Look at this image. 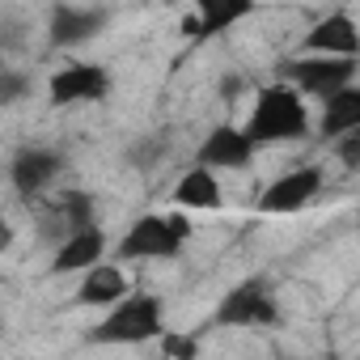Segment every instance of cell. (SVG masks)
<instances>
[{"label":"cell","instance_id":"obj_1","mask_svg":"<svg viewBox=\"0 0 360 360\" xmlns=\"http://www.w3.org/2000/svg\"><path fill=\"white\" fill-rule=\"evenodd\" d=\"M250 131V140L263 148V144H292V140H305L309 127H314V115H309V102L288 85V81H276V85H263L255 94V106H250V119L242 123Z\"/></svg>","mask_w":360,"mask_h":360},{"label":"cell","instance_id":"obj_2","mask_svg":"<svg viewBox=\"0 0 360 360\" xmlns=\"http://www.w3.org/2000/svg\"><path fill=\"white\" fill-rule=\"evenodd\" d=\"M165 335V309L157 292H131L123 297L115 309H106L94 326H89V343L102 347H140V343H161Z\"/></svg>","mask_w":360,"mask_h":360},{"label":"cell","instance_id":"obj_3","mask_svg":"<svg viewBox=\"0 0 360 360\" xmlns=\"http://www.w3.org/2000/svg\"><path fill=\"white\" fill-rule=\"evenodd\" d=\"M187 242H191V217H187V212H178V208H174V212H144V217H136V221L123 229L115 255H119L123 263L178 259Z\"/></svg>","mask_w":360,"mask_h":360},{"label":"cell","instance_id":"obj_4","mask_svg":"<svg viewBox=\"0 0 360 360\" xmlns=\"http://www.w3.org/2000/svg\"><path fill=\"white\" fill-rule=\"evenodd\" d=\"M284 68V81L301 94V98H335L339 89L356 85V68L360 60H335V56H292L280 64Z\"/></svg>","mask_w":360,"mask_h":360},{"label":"cell","instance_id":"obj_5","mask_svg":"<svg viewBox=\"0 0 360 360\" xmlns=\"http://www.w3.org/2000/svg\"><path fill=\"white\" fill-rule=\"evenodd\" d=\"M212 322L217 326H280V301L263 276H250L217 301Z\"/></svg>","mask_w":360,"mask_h":360},{"label":"cell","instance_id":"obj_6","mask_svg":"<svg viewBox=\"0 0 360 360\" xmlns=\"http://www.w3.org/2000/svg\"><path fill=\"white\" fill-rule=\"evenodd\" d=\"M322 187H326V169L322 165H297V169L271 178V183L259 191L255 208L263 217H292V212L309 208L322 195Z\"/></svg>","mask_w":360,"mask_h":360},{"label":"cell","instance_id":"obj_7","mask_svg":"<svg viewBox=\"0 0 360 360\" xmlns=\"http://www.w3.org/2000/svg\"><path fill=\"white\" fill-rule=\"evenodd\" d=\"M115 89L110 68L94 64V60H68L64 68H56L47 77V102L51 106H89V102H106Z\"/></svg>","mask_w":360,"mask_h":360},{"label":"cell","instance_id":"obj_8","mask_svg":"<svg viewBox=\"0 0 360 360\" xmlns=\"http://www.w3.org/2000/svg\"><path fill=\"white\" fill-rule=\"evenodd\" d=\"M60 174H64V157H60L56 148H47V144H26V148H18L13 161H9V183H13V191H18L22 200H30V204H39V200L56 187Z\"/></svg>","mask_w":360,"mask_h":360},{"label":"cell","instance_id":"obj_9","mask_svg":"<svg viewBox=\"0 0 360 360\" xmlns=\"http://www.w3.org/2000/svg\"><path fill=\"white\" fill-rule=\"evenodd\" d=\"M255 153H259V144L250 140L246 127H238V123H217V127L204 136V144H200V153H195V165H204V169H246V165L255 161Z\"/></svg>","mask_w":360,"mask_h":360},{"label":"cell","instance_id":"obj_10","mask_svg":"<svg viewBox=\"0 0 360 360\" xmlns=\"http://www.w3.org/2000/svg\"><path fill=\"white\" fill-rule=\"evenodd\" d=\"M301 56H335V60H360V26L352 13L335 9L322 22L309 26L301 39Z\"/></svg>","mask_w":360,"mask_h":360},{"label":"cell","instance_id":"obj_11","mask_svg":"<svg viewBox=\"0 0 360 360\" xmlns=\"http://www.w3.org/2000/svg\"><path fill=\"white\" fill-rule=\"evenodd\" d=\"M106 246H110V238H106V229L102 225H89V229H81V233H72V238H64L56 250H51V276H68V271H94V267H102V259H106Z\"/></svg>","mask_w":360,"mask_h":360},{"label":"cell","instance_id":"obj_12","mask_svg":"<svg viewBox=\"0 0 360 360\" xmlns=\"http://www.w3.org/2000/svg\"><path fill=\"white\" fill-rule=\"evenodd\" d=\"M89 225H98L94 221V195L89 191H60L51 204H43V229L51 233V242L60 246L64 238H72V233H81V229H89Z\"/></svg>","mask_w":360,"mask_h":360},{"label":"cell","instance_id":"obj_13","mask_svg":"<svg viewBox=\"0 0 360 360\" xmlns=\"http://www.w3.org/2000/svg\"><path fill=\"white\" fill-rule=\"evenodd\" d=\"M169 200H174V208H178V212H217V208L225 204L221 174H217V169H204V165L183 169V178L174 183Z\"/></svg>","mask_w":360,"mask_h":360},{"label":"cell","instance_id":"obj_14","mask_svg":"<svg viewBox=\"0 0 360 360\" xmlns=\"http://www.w3.org/2000/svg\"><path fill=\"white\" fill-rule=\"evenodd\" d=\"M102 26H106V13L102 9H85V5H56L51 18H47L51 47H81L94 34H102Z\"/></svg>","mask_w":360,"mask_h":360},{"label":"cell","instance_id":"obj_15","mask_svg":"<svg viewBox=\"0 0 360 360\" xmlns=\"http://www.w3.org/2000/svg\"><path fill=\"white\" fill-rule=\"evenodd\" d=\"M123 297H131V288H127V276L115 263H102V267L85 271L81 284H77V305H85V309H102V305L115 309Z\"/></svg>","mask_w":360,"mask_h":360},{"label":"cell","instance_id":"obj_16","mask_svg":"<svg viewBox=\"0 0 360 360\" xmlns=\"http://www.w3.org/2000/svg\"><path fill=\"white\" fill-rule=\"evenodd\" d=\"M318 131L330 144L352 136V131H360V85H347V89H339L335 98H326L318 106Z\"/></svg>","mask_w":360,"mask_h":360},{"label":"cell","instance_id":"obj_17","mask_svg":"<svg viewBox=\"0 0 360 360\" xmlns=\"http://www.w3.org/2000/svg\"><path fill=\"white\" fill-rule=\"evenodd\" d=\"M255 5L250 0H204V5L195 9V18L187 22V34L200 43V39H217L225 34L229 26H238L242 18H250Z\"/></svg>","mask_w":360,"mask_h":360},{"label":"cell","instance_id":"obj_18","mask_svg":"<svg viewBox=\"0 0 360 360\" xmlns=\"http://www.w3.org/2000/svg\"><path fill=\"white\" fill-rule=\"evenodd\" d=\"M157 347H161L165 360H195V356H200V339L187 335V330H165Z\"/></svg>","mask_w":360,"mask_h":360},{"label":"cell","instance_id":"obj_19","mask_svg":"<svg viewBox=\"0 0 360 360\" xmlns=\"http://www.w3.org/2000/svg\"><path fill=\"white\" fill-rule=\"evenodd\" d=\"M22 94H26V77H22L18 68H5V72H0V102L13 106Z\"/></svg>","mask_w":360,"mask_h":360},{"label":"cell","instance_id":"obj_20","mask_svg":"<svg viewBox=\"0 0 360 360\" xmlns=\"http://www.w3.org/2000/svg\"><path fill=\"white\" fill-rule=\"evenodd\" d=\"M335 157H339L347 169H360V131H352V136L335 140Z\"/></svg>","mask_w":360,"mask_h":360},{"label":"cell","instance_id":"obj_21","mask_svg":"<svg viewBox=\"0 0 360 360\" xmlns=\"http://www.w3.org/2000/svg\"><path fill=\"white\" fill-rule=\"evenodd\" d=\"M242 89H246L242 77H225V94H242Z\"/></svg>","mask_w":360,"mask_h":360},{"label":"cell","instance_id":"obj_22","mask_svg":"<svg viewBox=\"0 0 360 360\" xmlns=\"http://www.w3.org/2000/svg\"><path fill=\"white\" fill-rule=\"evenodd\" d=\"M330 360H356V356H339V352H335V356H330Z\"/></svg>","mask_w":360,"mask_h":360}]
</instances>
